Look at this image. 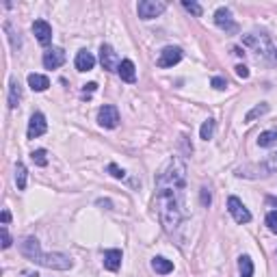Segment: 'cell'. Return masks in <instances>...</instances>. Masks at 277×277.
I'll list each match as a JSON object with an SVG mask.
<instances>
[{"label":"cell","mask_w":277,"mask_h":277,"mask_svg":"<svg viewBox=\"0 0 277 277\" xmlns=\"http://www.w3.org/2000/svg\"><path fill=\"white\" fill-rule=\"evenodd\" d=\"M182 7H184V9H187L189 13H193V15H197V18H199V15H202L204 11H202V5H197V3H193V0H182Z\"/></svg>","instance_id":"cell-26"},{"label":"cell","mask_w":277,"mask_h":277,"mask_svg":"<svg viewBox=\"0 0 277 277\" xmlns=\"http://www.w3.org/2000/svg\"><path fill=\"white\" fill-rule=\"evenodd\" d=\"M117 74H119V78L124 80V82H134V80H136V69H134V63H132L130 59L121 61Z\"/></svg>","instance_id":"cell-15"},{"label":"cell","mask_w":277,"mask_h":277,"mask_svg":"<svg viewBox=\"0 0 277 277\" xmlns=\"http://www.w3.org/2000/svg\"><path fill=\"white\" fill-rule=\"evenodd\" d=\"M109 173L113 175V178H117V180H124V178H126V171H124V169H121V167H117L115 163H111V165H109Z\"/></svg>","instance_id":"cell-28"},{"label":"cell","mask_w":277,"mask_h":277,"mask_svg":"<svg viewBox=\"0 0 277 277\" xmlns=\"http://www.w3.org/2000/svg\"><path fill=\"white\" fill-rule=\"evenodd\" d=\"M98 124L102 126V128H117V124H119V111L115 109V106H111V104H106V106H102L100 109V113H98Z\"/></svg>","instance_id":"cell-6"},{"label":"cell","mask_w":277,"mask_h":277,"mask_svg":"<svg viewBox=\"0 0 277 277\" xmlns=\"http://www.w3.org/2000/svg\"><path fill=\"white\" fill-rule=\"evenodd\" d=\"M96 65V57L91 55L87 50H80L78 55H76V69L78 72H89V69H94Z\"/></svg>","instance_id":"cell-14"},{"label":"cell","mask_w":277,"mask_h":277,"mask_svg":"<svg viewBox=\"0 0 277 277\" xmlns=\"http://www.w3.org/2000/svg\"><path fill=\"white\" fill-rule=\"evenodd\" d=\"M202 204L204 206L210 204V193H208V189H202Z\"/></svg>","instance_id":"cell-33"},{"label":"cell","mask_w":277,"mask_h":277,"mask_svg":"<svg viewBox=\"0 0 277 277\" xmlns=\"http://www.w3.org/2000/svg\"><path fill=\"white\" fill-rule=\"evenodd\" d=\"M28 87L33 91H45L50 87V80L48 76H41V74H28Z\"/></svg>","instance_id":"cell-18"},{"label":"cell","mask_w":277,"mask_h":277,"mask_svg":"<svg viewBox=\"0 0 277 277\" xmlns=\"http://www.w3.org/2000/svg\"><path fill=\"white\" fill-rule=\"evenodd\" d=\"M180 61H182V48H178V45H167V48H163V52H160L156 65L158 67H173L175 63H180Z\"/></svg>","instance_id":"cell-5"},{"label":"cell","mask_w":277,"mask_h":277,"mask_svg":"<svg viewBox=\"0 0 277 277\" xmlns=\"http://www.w3.org/2000/svg\"><path fill=\"white\" fill-rule=\"evenodd\" d=\"M26 178H28V171H26L24 163H18L15 165V184H18L20 191L26 189Z\"/></svg>","instance_id":"cell-21"},{"label":"cell","mask_w":277,"mask_h":277,"mask_svg":"<svg viewBox=\"0 0 277 277\" xmlns=\"http://www.w3.org/2000/svg\"><path fill=\"white\" fill-rule=\"evenodd\" d=\"M152 268L158 275H169L173 271V262H171V260H167V258H163V256H156V258H152Z\"/></svg>","instance_id":"cell-16"},{"label":"cell","mask_w":277,"mask_h":277,"mask_svg":"<svg viewBox=\"0 0 277 277\" xmlns=\"http://www.w3.org/2000/svg\"><path fill=\"white\" fill-rule=\"evenodd\" d=\"M212 87H214V89H219V91H223V89L227 87V80H225V78H221V76H214V78H212Z\"/></svg>","instance_id":"cell-30"},{"label":"cell","mask_w":277,"mask_h":277,"mask_svg":"<svg viewBox=\"0 0 277 277\" xmlns=\"http://www.w3.org/2000/svg\"><path fill=\"white\" fill-rule=\"evenodd\" d=\"M0 234H3V249H9L11 247V236H9V229H7V225L0 227Z\"/></svg>","instance_id":"cell-29"},{"label":"cell","mask_w":277,"mask_h":277,"mask_svg":"<svg viewBox=\"0 0 277 277\" xmlns=\"http://www.w3.org/2000/svg\"><path fill=\"white\" fill-rule=\"evenodd\" d=\"M273 59H275V61H277V50H273Z\"/></svg>","instance_id":"cell-39"},{"label":"cell","mask_w":277,"mask_h":277,"mask_svg":"<svg viewBox=\"0 0 277 277\" xmlns=\"http://www.w3.org/2000/svg\"><path fill=\"white\" fill-rule=\"evenodd\" d=\"M20 100H22V87H20V82L11 78L9 80V109H18V104H20Z\"/></svg>","instance_id":"cell-17"},{"label":"cell","mask_w":277,"mask_h":277,"mask_svg":"<svg viewBox=\"0 0 277 277\" xmlns=\"http://www.w3.org/2000/svg\"><path fill=\"white\" fill-rule=\"evenodd\" d=\"M96 89H98V84H96V82H89V84H84L82 94H84V96H91V94H94Z\"/></svg>","instance_id":"cell-32"},{"label":"cell","mask_w":277,"mask_h":277,"mask_svg":"<svg viewBox=\"0 0 277 277\" xmlns=\"http://www.w3.org/2000/svg\"><path fill=\"white\" fill-rule=\"evenodd\" d=\"M33 35L41 45H48L52 41V26L45 20H35L33 22Z\"/></svg>","instance_id":"cell-10"},{"label":"cell","mask_w":277,"mask_h":277,"mask_svg":"<svg viewBox=\"0 0 277 277\" xmlns=\"http://www.w3.org/2000/svg\"><path fill=\"white\" fill-rule=\"evenodd\" d=\"M121 266V251L119 249H109L104 251V268L106 271H119Z\"/></svg>","instance_id":"cell-13"},{"label":"cell","mask_w":277,"mask_h":277,"mask_svg":"<svg viewBox=\"0 0 277 277\" xmlns=\"http://www.w3.org/2000/svg\"><path fill=\"white\" fill-rule=\"evenodd\" d=\"M65 63V52L61 48H50L43 52V65L45 69H57Z\"/></svg>","instance_id":"cell-12"},{"label":"cell","mask_w":277,"mask_h":277,"mask_svg":"<svg viewBox=\"0 0 277 277\" xmlns=\"http://www.w3.org/2000/svg\"><path fill=\"white\" fill-rule=\"evenodd\" d=\"M234 69H236V76H238V78H243V80L249 78V69L245 67V65H236Z\"/></svg>","instance_id":"cell-31"},{"label":"cell","mask_w":277,"mask_h":277,"mask_svg":"<svg viewBox=\"0 0 277 277\" xmlns=\"http://www.w3.org/2000/svg\"><path fill=\"white\" fill-rule=\"evenodd\" d=\"M275 143H277V130H266V132H262L258 136L260 148H273Z\"/></svg>","instance_id":"cell-20"},{"label":"cell","mask_w":277,"mask_h":277,"mask_svg":"<svg viewBox=\"0 0 277 277\" xmlns=\"http://www.w3.org/2000/svg\"><path fill=\"white\" fill-rule=\"evenodd\" d=\"M165 9H167V3H163V0H141L138 7H136L138 18L141 20L158 18L160 13H165Z\"/></svg>","instance_id":"cell-3"},{"label":"cell","mask_w":277,"mask_h":277,"mask_svg":"<svg viewBox=\"0 0 277 277\" xmlns=\"http://www.w3.org/2000/svg\"><path fill=\"white\" fill-rule=\"evenodd\" d=\"M243 43L249 45V48H253L258 52V55H264V57H273V50L271 48V41H268L266 35H245L243 37Z\"/></svg>","instance_id":"cell-4"},{"label":"cell","mask_w":277,"mask_h":277,"mask_svg":"<svg viewBox=\"0 0 277 277\" xmlns=\"http://www.w3.org/2000/svg\"><path fill=\"white\" fill-rule=\"evenodd\" d=\"M227 210L234 217L236 223H249L251 221V212L245 208V204L238 197H229L227 199Z\"/></svg>","instance_id":"cell-7"},{"label":"cell","mask_w":277,"mask_h":277,"mask_svg":"<svg viewBox=\"0 0 277 277\" xmlns=\"http://www.w3.org/2000/svg\"><path fill=\"white\" fill-rule=\"evenodd\" d=\"M266 225H268V229H271L273 234H277V210H271L266 214Z\"/></svg>","instance_id":"cell-27"},{"label":"cell","mask_w":277,"mask_h":277,"mask_svg":"<svg viewBox=\"0 0 277 277\" xmlns=\"http://www.w3.org/2000/svg\"><path fill=\"white\" fill-rule=\"evenodd\" d=\"M214 24H217L219 28H223V30H227V33H234V30L238 28L236 22L232 20V13H229V9H225V7L217 9V13H214Z\"/></svg>","instance_id":"cell-11"},{"label":"cell","mask_w":277,"mask_h":277,"mask_svg":"<svg viewBox=\"0 0 277 277\" xmlns=\"http://www.w3.org/2000/svg\"><path fill=\"white\" fill-rule=\"evenodd\" d=\"M253 169H258V171H262V175H271V173H277V152L271 154L266 160L260 167L253 165Z\"/></svg>","instance_id":"cell-19"},{"label":"cell","mask_w":277,"mask_h":277,"mask_svg":"<svg viewBox=\"0 0 277 277\" xmlns=\"http://www.w3.org/2000/svg\"><path fill=\"white\" fill-rule=\"evenodd\" d=\"M238 268H241V275L243 277H251L253 275V262L249 256H241L238 258Z\"/></svg>","instance_id":"cell-22"},{"label":"cell","mask_w":277,"mask_h":277,"mask_svg":"<svg viewBox=\"0 0 277 277\" xmlns=\"http://www.w3.org/2000/svg\"><path fill=\"white\" fill-rule=\"evenodd\" d=\"M266 204L268 206H277V197H266Z\"/></svg>","instance_id":"cell-36"},{"label":"cell","mask_w":277,"mask_h":277,"mask_svg":"<svg viewBox=\"0 0 277 277\" xmlns=\"http://www.w3.org/2000/svg\"><path fill=\"white\" fill-rule=\"evenodd\" d=\"M20 251L30 262L45 266V268H55V271H67V268H72V264H74L67 253H43L39 247V241H37L35 236L24 238V243L20 245Z\"/></svg>","instance_id":"cell-2"},{"label":"cell","mask_w":277,"mask_h":277,"mask_svg":"<svg viewBox=\"0 0 277 277\" xmlns=\"http://www.w3.org/2000/svg\"><path fill=\"white\" fill-rule=\"evenodd\" d=\"M30 160H33L37 167H45V165H48V152H45V150H35L33 154H30Z\"/></svg>","instance_id":"cell-24"},{"label":"cell","mask_w":277,"mask_h":277,"mask_svg":"<svg viewBox=\"0 0 277 277\" xmlns=\"http://www.w3.org/2000/svg\"><path fill=\"white\" fill-rule=\"evenodd\" d=\"M100 63H102L104 69H109V72H117L121 61L109 43H102V48H100Z\"/></svg>","instance_id":"cell-8"},{"label":"cell","mask_w":277,"mask_h":277,"mask_svg":"<svg viewBox=\"0 0 277 277\" xmlns=\"http://www.w3.org/2000/svg\"><path fill=\"white\" fill-rule=\"evenodd\" d=\"M98 206H106V208H109V210H111V199H98Z\"/></svg>","instance_id":"cell-35"},{"label":"cell","mask_w":277,"mask_h":277,"mask_svg":"<svg viewBox=\"0 0 277 277\" xmlns=\"http://www.w3.org/2000/svg\"><path fill=\"white\" fill-rule=\"evenodd\" d=\"M184 189H187V165L180 156H173L156 175V197H154L160 225L169 234L184 219Z\"/></svg>","instance_id":"cell-1"},{"label":"cell","mask_w":277,"mask_h":277,"mask_svg":"<svg viewBox=\"0 0 277 277\" xmlns=\"http://www.w3.org/2000/svg\"><path fill=\"white\" fill-rule=\"evenodd\" d=\"M214 134V119H208L202 124V128H199V136L204 138V141H208V138H212Z\"/></svg>","instance_id":"cell-25"},{"label":"cell","mask_w":277,"mask_h":277,"mask_svg":"<svg viewBox=\"0 0 277 277\" xmlns=\"http://www.w3.org/2000/svg\"><path fill=\"white\" fill-rule=\"evenodd\" d=\"M234 55H236V57H245V52H243L241 48H234Z\"/></svg>","instance_id":"cell-37"},{"label":"cell","mask_w":277,"mask_h":277,"mask_svg":"<svg viewBox=\"0 0 277 277\" xmlns=\"http://www.w3.org/2000/svg\"><path fill=\"white\" fill-rule=\"evenodd\" d=\"M264 113H268V104H258V106H253V109L245 115V121H253V119H258V117H262Z\"/></svg>","instance_id":"cell-23"},{"label":"cell","mask_w":277,"mask_h":277,"mask_svg":"<svg viewBox=\"0 0 277 277\" xmlns=\"http://www.w3.org/2000/svg\"><path fill=\"white\" fill-rule=\"evenodd\" d=\"M9 221H11V212H9V210H3V223L7 225Z\"/></svg>","instance_id":"cell-34"},{"label":"cell","mask_w":277,"mask_h":277,"mask_svg":"<svg viewBox=\"0 0 277 277\" xmlns=\"http://www.w3.org/2000/svg\"><path fill=\"white\" fill-rule=\"evenodd\" d=\"M45 130H48V121L41 113H33L30 115V121H28V130H26V136L28 138H37L45 134Z\"/></svg>","instance_id":"cell-9"},{"label":"cell","mask_w":277,"mask_h":277,"mask_svg":"<svg viewBox=\"0 0 277 277\" xmlns=\"http://www.w3.org/2000/svg\"><path fill=\"white\" fill-rule=\"evenodd\" d=\"M24 277H37V273H24Z\"/></svg>","instance_id":"cell-38"}]
</instances>
